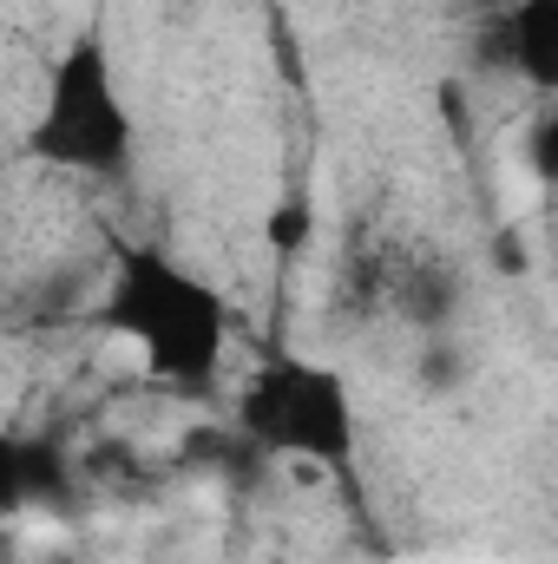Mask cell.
I'll use <instances>...</instances> for the list:
<instances>
[{"label": "cell", "instance_id": "1", "mask_svg": "<svg viewBox=\"0 0 558 564\" xmlns=\"http://www.w3.org/2000/svg\"><path fill=\"white\" fill-rule=\"evenodd\" d=\"M93 328L106 341H126L158 388L204 394L224 375L237 308L217 282L178 263L164 243H119L93 302Z\"/></svg>", "mask_w": 558, "mask_h": 564}, {"label": "cell", "instance_id": "2", "mask_svg": "<svg viewBox=\"0 0 558 564\" xmlns=\"http://www.w3.org/2000/svg\"><path fill=\"white\" fill-rule=\"evenodd\" d=\"M139 151V126L126 106V86L112 73V46L86 26L60 46L53 73H46V99L26 126V158L66 177H126Z\"/></svg>", "mask_w": 558, "mask_h": 564}, {"label": "cell", "instance_id": "3", "mask_svg": "<svg viewBox=\"0 0 558 564\" xmlns=\"http://www.w3.org/2000/svg\"><path fill=\"white\" fill-rule=\"evenodd\" d=\"M237 440L264 459H302L322 473H348L362 421H355V388L329 361L302 355H270L244 388H237Z\"/></svg>", "mask_w": 558, "mask_h": 564}, {"label": "cell", "instance_id": "4", "mask_svg": "<svg viewBox=\"0 0 558 564\" xmlns=\"http://www.w3.org/2000/svg\"><path fill=\"white\" fill-rule=\"evenodd\" d=\"M335 295H342L355 315L401 322V328H420V335L453 328V315L466 308V282L453 270V257L433 250V243H408V237L355 243V257L342 263Z\"/></svg>", "mask_w": 558, "mask_h": 564}, {"label": "cell", "instance_id": "5", "mask_svg": "<svg viewBox=\"0 0 558 564\" xmlns=\"http://www.w3.org/2000/svg\"><path fill=\"white\" fill-rule=\"evenodd\" d=\"M480 53L513 73L519 86L558 99V0H519L493 20H480Z\"/></svg>", "mask_w": 558, "mask_h": 564}, {"label": "cell", "instance_id": "6", "mask_svg": "<svg viewBox=\"0 0 558 564\" xmlns=\"http://www.w3.org/2000/svg\"><path fill=\"white\" fill-rule=\"evenodd\" d=\"M526 158H533V171H539V177H546V184L558 191V99H552V112L533 126V139H526Z\"/></svg>", "mask_w": 558, "mask_h": 564}, {"label": "cell", "instance_id": "7", "mask_svg": "<svg viewBox=\"0 0 558 564\" xmlns=\"http://www.w3.org/2000/svg\"><path fill=\"white\" fill-rule=\"evenodd\" d=\"M302 230H309V210H302V204H289V210H277V217H270V243H277L282 257L302 243Z\"/></svg>", "mask_w": 558, "mask_h": 564}, {"label": "cell", "instance_id": "8", "mask_svg": "<svg viewBox=\"0 0 558 564\" xmlns=\"http://www.w3.org/2000/svg\"><path fill=\"white\" fill-rule=\"evenodd\" d=\"M460 7H473L480 20H493V13H506V7H519V0H460Z\"/></svg>", "mask_w": 558, "mask_h": 564}]
</instances>
